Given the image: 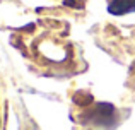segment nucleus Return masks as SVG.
<instances>
[{
  "instance_id": "obj_1",
  "label": "nucleus",
  "mask_w": 135,
  "mask_h": 130,
  "mask_svg": "<svg viewBox=\"0 0 135 130\" xmlns=\"http://www.w3.org/2000/svg\"><path fill=\"white\" fill-rule=\"evenodd\" d=\"M108 12L113 16H125L135 12V0H111L108 5Z\"/></svg>"
}]
</instances>
